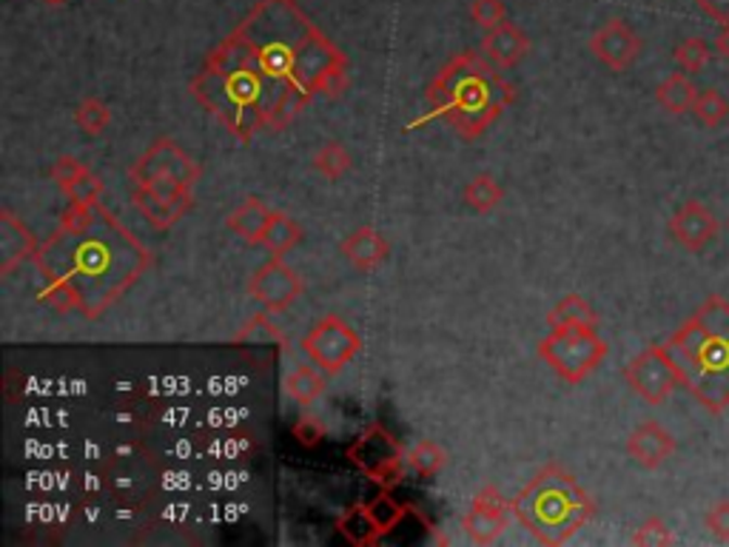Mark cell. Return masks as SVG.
I'll use <instances>...</instances> for the list:
<instances>
[{
  "mask_svg": "<svg viewBox=\"0 0 729 547\" xmlns=\"http://www.w3.org/2000/svg\"><path fill=\"white\" fill-rule=\"evenodd\" d=\"M35 263L43 280L72 291L77 311L98 319L143 277L152 254L100 205L98 220L84 231L57 228L38 249Z\"/></svg>",
  "mask_w": 729,
  "mask_h": 547,
  "instance_id": "6da1fadb",
  "label": "cell"
},
{
  "mask_svg": "<svg viewBox=\"0 0 729 547\" xmlns=\"http://www.w3.org/2000/svg\"><path fill=\"white\" fill-rule=\"evenodd\" d=\"M687 394L721 417L729 408V300L706 296L687 322L667 342Z\"/></svg>",
  "mask_w": 729,
  "mask_h": 547,
  "instance_id": "7a4b0ae2",
  "label": "cell"
},
{
  "mask_svg": "<svg viewBox=\"0 0 729 547\" xmlns=\"http://www.w3.org/2000/svg\"><path fill=\"white\" fill-rule=\"evenodd\" d=\"M485 54L462 52L427 86L431 114L448 117L464 140H476L516 100V89L496 72Z\"/></svg>",
  "mask_w": 729,
  "mask_h": 547,
  "instance_id": "3957f363",
  "label": "cell"
},
{
  "mask_svg": "<svg viewBox=\"0 0 729 547\" xmlns=\"http://www.w3.org/2000/svg\"><path fill=\"white\" fill-rule=\"evenodd\" d=\"M513 513L539 545L555 547L573 539L596 517V501L573 473L550 462L513 499Z\"/></svg>",
  "mask_w": 729,
  "mask_h": 547,
  "instance_id": "277c9868",
  "label": "cell"
},
{
  "mask_svg": "<svg viewBox=\"0 0 729 547\" xmlns=\"http://www.w3.org/2000/svg\"><path fill=\"white\" fill-rule=\"evenodd\" d=\"M539 357L553 368L564 382H585L608 357V342L596 328H550L539 342Z\"/></svg>",
  "mask_w": 729,
  "mask_h": 547,
  "instance_id": "5b68a950",
  "label": "cell"
},
{
  "mask_svg": "<svg viewBox=\"0 0 729 547\" xmlns=\"http://www.w3.org/2000/svg\"><path fill=\"white\" fill-rule=\"evenodd\" d=\"M348 459L385 491L402 479V445L382 425L364 428L348 448Z\"/></svg>",
  "mask_w": 729,
  "mask_h": 547,
  "instance_id": "8992f818",
  "label": "cell"
},
{
  "mask_svg": "<svg viewBox=\"0 0 729 547\" xmlns=\"http://www.w3.org/2000/svg\"><path fill=\"white\" fill-rule=\"evenodd\" d=\"M359 348H362L359 334L336 314H328V317L319 319L317 326L303 336V351L319 371H325L328 377L340 373L350 359L357 357Z\"/></svg>",
  "mask_w": 729,
  "mask_h": 547,
  "instance_id": "52a82bcc",
  "label": "cell"
},
{
  "mask_svg": "<svg viewBox=\"0 0 729 547\" xmlns=\"http://www.w3.org/2000/svg\"><path fill=\"white\" fill-rule=\"evenodd\" d=\"M624 382L632 387L647 405L667 403L669 394L681 385L676 359L669 357L667 345H650L624 368Z\"/></svg>",
  "mask_w": 729,
  "mask_h": 547,
  "instance_id": "ba28073f",
  "label": "cell"
},
{
  "mask_svg": "<svg viewBox=\"0 0 729 547\" xmlns=\"http://www.w3.org/2000/svg\"><path fill=\"white\" fill-rule=\"evenodd\" d=\"M135 205L154 228H171L191 208V186L175 175H159L135 186Z\"/></svg>",
  "mask_w": 729,
  "mask_h": 547,
  "instance_id": "9c48e42d",
  "label": "cell"
},
{
  "mask_svg": "<svg viewBox=\"0 0 729 547\" xmlns=\"http://www.w3.org/2000/svg\"><path fill=\"white\" fill-rule=\"evenodd\" d=\"M248 294L268 314H280L303 296V277L291 266H285L282 257H271L251 274Z\"/></svg>",
  "mask_w": 729,
  "mask_h": 547,
  "instance_id": "30bf717a",
  "label": "cell"
},
{
  "mask_svg": "<svg viewBox=\"0 0 729 547\" xmlns=\"http://www.w3.org/2000/svg\"><path fill=\"white\" fill-rule=\"evenodd\" d=\"M159 175H175L177 180L194 186L200 177V166L189 157V154L177 149L175 140L159 137V140H154L152 143V149H145V152L135 160V166L129 168V177L135 186H145V182L154 180V177Z\"/></svg>",
  "mask_w": 729,
  "mask_h": 547,
  "instance_id": "8fae6325",
  "label": "cell"
},
{
  "mask_svg": "<svg viewBox=\"0 0 729 547\" xmlns=\"http://www.w3.org/2000/svg\"><path fill=\"white\" fill-rule=\"evenodd\" d=\"M510 517H516L513 513V501L504 499L494 485H487L478 491V496L473 499V508L464 513L462 527L476 545H494L501 533L508 531Z\"/></svg>",
  "mask_w": 729,
  "mask_h": 547,
  "instance_id": "7c38bea8",
  "label": "cell"
},
{
  "mask_svg": "<svg viewBox=\"0 0 729 547\" xmlns=\"http://www.w3.org/2000/svg\"><path fill=\"white\" fill-rule=\"evenodd\" d=\"M590 52L599 58L610 72H627L644 52V40L638 38L636 29L622 17H613L604 26L592 31Z\"/></svg>",
  "mask_w": 729,
  "mask_h": 547,
  "instance_id": "4fadbf2b",
  "label": "cell"
},
{
  "mask_svg": "<svg viewBox=\"0 0 729 547\" xmlns=\"http://www.w3.org/2000/svg\"><path fill=\"white\" fill-rule=\"evenodd\" d=\"M340 63H345V54H342L340 49L317 29V26H311V31L296 43L294 84L305 86V89L317 94L319 80L325 77V72L340 66Z\"/></svg>",
  "mask_w": 729,
  "mask_h": 547,
  "instance_id": "5bb4252c",
  "label": "cell"
},
{
  "mask_svg": "<svg viewBox=\"0 0 729 547\" xmlns=\"http://www.w3.org/2000/svg\"><path fill=\"white\" fill-rule=\"evenodd\" d=\"M667 228L669 237H673L681 249L692 251V254H701V251L718 237L721 222H718V217H715L704 203H699V200H687V203L678 205L676 214L669 217Z\"/></svg>",
  "mask_w": 729,
  "mask_h": 547,
  "instance_id": "9a60e30c",
  "label": "cell"
},
{
  "mask_svg": "<svg viewBox=\"0 0 729 547\" xmlns=\"http://www.w3.org/2000/svg\"><path fill=\"white\" fill-rule=\"evenodd\" d=\"M678 450L673 433L664 425H658L655 419H647L636 431L627 436V454L636 465L647 468V471H655L661 465L673 459V454Z\"/></svg>",
  "mask_w": 729,
  "mask_h": 547,
  "instance_id": "2e32d148",
  "label": "cell"
},
{
  "mask_svg": "<svg viewBox=\"0 0 729 547\" xmlns=\"http://www.w3.org/2000/svg\"><path fill=\"white\" fill-rule=\"evenodd\" d=\"M35 254H38V243H35L29 228L23 226L9 208H3L0 212V274L9 277L21 263H26Z\"/></svg>",
  "mask_w": 729,
  "mask_h": 547,
  "instance_id": "e0dca14e",
  "label": "cell"
},
{
  "mask_svg": "<svg viewBox=\"0 0 729 547\" xmlns=\"http://www.w3.org/2000/svg\"><path fill=\"white\" fill-rule=\"evenodd\" d=\"M527 52H530L527 35L508 21L494 26V29H487L485 38H482V54L499 68L516 66Z\"/></svg>",
  "mask_w": 729,
  "mask_h": 547,
  "instance_id": "ac0fdd59",
  "label": "cell"
},
{
  "mask_svg": "<svg viewBox=\"0 0 729 547\" xmlns=\"http://www.w3.org/2000/svg\"><path fill=\"white\" fill-rule=\"evenodd\" d=\"M340 251L345 254L350 266H357L359 271H373V268L385 263L387 254H391V245H387V240L376 228L364 226L357 228L350 237H345L340 243Z\"/></svg>",
  "mask_w": 729,
  "mask_h": 547,
  "instance_id": "d6986e66",
  "label": "cell"
},
{
  "mask_svg": "<svg viewBox=\"0 0 729 547\" xmlns=\"http://www.w3.org/2000/svg\"><path fill=\"white\" fill-rule=\"evenodd\" d=\"M268 217H271V208H268L259 198H248L245 203L236 205L234 212L228 214L226 226L228 231H234L240 240L257 245L259 237H263V231H266L268 226Z\"/></svg>",
  "mask_w": 729,
  "mask_h": 547,
  "instance_id": "ffe728a7",
  "label": "cell"
},
{
  "mask_svg": "<svg viewBox=\"0 0 729 547\" xmlns=\"http://www.w3.org/2000/svg\"><path fill=\"white\" fill-rule=\"evenodd\" d=\"M695 98H699V89L690 80L687 72H673L667 80H661L658 89H655V100L658 106L669 114H687L695 106Z\"/></svg>",
  "mask_w": 729,
  "mask_h": 547,
  "instance_id": "44dd1931",
  "label": "cell"
},
{
  "mask_svg": "<svg viewBox=\"0 0 729 547\" xmlns=\"http://www.w3.org/2000/svg\"><path fill=\"white\" fill-rule=\"evenodd\" d=\"M299 240H303V226L296 220H291L289 214L271 212L266 231H263L257 245H263L271 257H282V254H289Z\"/></svg>",
  "mask_w": 729,
  "mask_h": 547,
  "instance_id": "7402d4cb",
  "label": "cell"
},
{
  "mask_svg": "<svg viewBox=\"0 0 729 547\" xmlns=\"http://www.w3.org/2000/svg\"><path fill=\"white\" fill-rule=\"evenodd\" d=\"M325 387H328L325 371L319 373L317 368H311V365H299V368H294V371L282 380V391H285L289 399H294L296 405L317 403L319 396L325 394Z\"/></svg>",
  "mask_w": 729,
  "mask_h": 547,
  "instance_id": "603a6c76",
  "label": "cell"
},
{
  "mask_svg": "<svg viewBox=\"0 0 729 547\" xmlns=\"http://www.w3.org/2000/svg\"><path fill=\"white\" fill-rule=\"evenodd\" d=\"M336 531H340L342 539L354 547H371L376 545L382 536L380 527H376V522H373L364 505H354L350 510H345L340 522H336Z\"/></svg>",
  "mask_w": 729,
  "mask_h": 547,
  "instance_id": "cb8c5ba5",
  "label": "cell"
},
{
  "mask_svg": "<svg viewBox=\"0 0 729 547\" xmlns=\"http://www.w3.org/2000/svg\"><path fill=\"white\" fill-rule=\"evenodd\" d=\"M547 326L550 328H596L599 326V317L590 308L585 296L567 294L564 300H559L553 311L547 314Z\"/></svg>",
  "mask_w": 729,
  "mask_h": 547,
  "instance_id": "d4e9b609",
  "label": "cell"
},
{
  "mask_svg": "<svg viewBox=\"0 0 729 547\" xmlns=\"http://www.w3.org/2000/svg\"><path fill=\"white\" fill-rule=\"evenodd\" d=\"M350 166H354V157H350V152L340 143V140H328V143L314 154V168H317L325 180H342V177L350 171Z\"/></svg>",
  "mask_w": 729,
  "mask_h": 547,
  "instance_id": "484cf974",
  "label": "cell"
},
{
  "mask_svg": "<svg viewBox=\"0 0 729 547\" xmlns=\"http://www.w3.org/2000/svg\"><path fill=\"white\" fill-rule=\"evenodd\" d=\"M501 198H504V191L494 175H478L464 186V203L476 212H494Z\"/></svg>",
  "mask_w": 729,
  "mask_h": 547,
  "instance_id": "4316f807",
  "label": "cell"
},
{
  "mask_svg": "<svg viewBox=\"0 0 729 547\" xmlns=\"http://www.w3.org/2000/svg\"><path fill=\"white\" fill-rule=\"evenodd\" d=\"M673 58H676V63L687 72V75H699V72H704V68L709 66V61H713V46L706 43L704 38H699V35H692V38H683L681 43L676 46Z\"/></svg>",
  "mask_w": 729,
  "mask_h": 547,
  "instance_id": "83f0119b",
  "label": "cell"
},
{
  "mask_svg": "<svg viewBox=\"0 0 729 547\" xmlns=\"http://www.w3.org/2000/svg\"><path fill=\"white\" fill-rule=\"evenodd\" d=\"M692 114H695V120H699L701 126H706V129H718V126L729 117V100L724 98L718 89H704L699 91V98H695Z\"/></svg>",
  "mask_w": 729,
  "mask_h": 547,
  "instance_id": "f1b7e54d",
  "label": "cell"
},
{
  "mask_svg": "<svg viewBox=\"0 0 729 547\" xmlns=\"http://www.w3.org/2000/svg\"><path fill=\"white\" fill-rule=\"evenodd\" d=\"M408 465L422 476H436V473L448 465V454L442 445H436L433 440H422L417 442L408 454Z\"/></svg>",
  "mask_w": 729,
  "mask_h": 547,
  "instance_id": "f546056e",
  "label": "cell"
},
{
  "mask_svg": "<svg viewBox=\"0 0 729 547\" xmlns=\"http://www.w3.org/2000/svg\"><path fill=\"white\" fill-rule=\"evenodd\" d=\"M368 513H371V519L376 522V527H380V533L385 536V533H391L394 527H399V522H402L405 517H408V510H405V505H399V501L394 499V496L387 494V491H382L380 496H373L368 505Z\"/></svg>",
  "mask_w": 729,
  "mask_h": 547,
  "instance_id": "4dcf8cb0",
  "label": "cell"
},
{
  "mask_svg": "<svg viewBox=\"0 0 729 547\" xmlns=\"http://www.w3.org/2000/svg\"><path fill=\"white\" fill-rule=\"evenodd\" d=\"M108 120H112V112L103 100L98 98H86L80 100V106L75 109V123L86 135L98 137L108 129Z\"/></svg>",
  "mask_w": 729,
  "mask_h": 547,
  "instance_id": "1f68e13d",
  "label": "cell"
},
{
  "mask_svg": "<svg viewBox=\"0 0 729 547\" xmlns=\"http://www.w3.org/2000/svg\"><path fill=\"white\" fill-rule=\"evenodd\" d=\"M311 98H314V91H308L305 86H299V84L291 86V91L285 94V100H282V106L277 109V114H273L271 120H268L266 129H273V131L289 129L291 123H294L296 114L303 112V109L311 103Z\"/></svg>",
  "mask_w": 729,
  "mask_h": 547,
  "instance_id": "d6a6232c",
  "label": "cell"
},
{
  "mask_svg": "<svg viewBox=\"0 0 729 547\" xmlns=\"http://www.w3.org/2000/svg\"><path fill=\"white\" fill-rule=\"evenodd\" d=\"M630 542L638 547H669L676 542V536H673V531H669L664 519L650 517L638 524L636 533L630 536Z\"/></svg>",
  "mask_w": 729,
  "mask_h": 547,
  "instance_id": "836d02e7",
  "label": "cell"
},
{
  "mask_svg": "<svg viewBox=\"0 0 729 547\" xmlns=\"http://www.w3.org/2000/svg\"><path fill=\"white\" fill-rule=\"evenodd\" d=\"M63 194L68 198V203L94 205V203H100V198H103V180H100L94 171H89V168H86L84 175L77 177L72 186H66V189H63Z\"/></svg>",
  "mask_w": 729,
  "mask_h": 547,
  "instance_id": "e575fe53",
  "label": "cell"
},
{
  "mask_svg": "<svg viewBox=\"0 0 729 547\" xmlns=\"http://www.w3.org/2000/svg\"><path fill=\"white\" fill-rule=\"evenodd\" d=\"M471 17L478 29H494L499 23H504L508 17V9H504V0H473L471 3Z\"/></svg>",
  "mask_w": 729,
  "mask_h": 547,
  "instance_id": "d590c367",
  "label": "cell"
},
{
  "mask_svg": "<svg viewBox=\"0 0 729 547\" xmlns=\"http://www.w3.org/2000/svg\"><path fill=\"white\" fill-rule=\"evenodd\" d=\"M706 531L713 533L718 542H729V499H718L709 505L704 517Z\"/></svg>",
  "mask_w": 729,
  "mask_h": 547,
  "instance_id": "8d00e7d4",
  "label": "cell"
},
{
  "mask_svg": "<svg viewBox=\"0 0 729 547\" xmlns=\"http://www.w3.org/2000/svg\"><path fill=\"white\" fill-rule=\"evenodd\" d=\"M345 91H348V63H340V66L325 72V77L319 80L317 94H325L328 100H336L342 98Z\"/></svg>",
  "mask_w": 729,
  "mask_h": 547,
  "instance_id": "74e56055",
  "label": "cell"
},
{
  "mask_svg": "<svg viewBox=\"0 0 729 547\" xmlns=\"http://www.w3.org/2000/svg\"><path fill=\"white\" fill-rule=\"evenodd\" d=\"M291 433H294L296 442H299V445H305V448H317L319 442L325 440V428L319 425L317 419H311V417L299 419Z\"/></svg>",
  "mask_w": 729,
  "mask_h": 547,
  "instance_id": "f35d334b",
  "label": "cell"
},
{
  "mask_svg": "<svg viewBox=\"0 0 729 547\" xmlns=\"http://www.w3.org/2000/svg\"><path fill=\"white\" fill-rule=\"evenodd\" d=\"M84 171H86V166L84 163H77L75 157H57L52 166V180L57 182L61 189H66V186H72V182L84 175Z\"/></svg>",
  "mask_w": 729,
  "mask_h": 547,
  "instance_id": "ab89813d",
  "label": "cell"
},
{
  "mask_svg": "<svg viewBox=\"0 0 729 547\" xmlns=\"http://www.w3.org/2000/svg\"><path fill=\"white\" fill-rule=\"evenodd\" d=\"M706 17L718 23H729V0H695Z\"/></svg>",
  "mask_w": 729,
  "mask_h": 547,
  "instance_id": "60d3db41",
  "label": "cell"
},
{
  "mask_svg": "<svg viewBox=\"0 0 729 547\" xmlns=\"http://www.w3.org/2000/svg\"><path fill=\"white\" fill-rule=\"evenodd\" d=\"M715 49L721 54L724 61L729 63V23H724V29L718 31V38H715Z\"/></svg>",
  "mask_w": 729,
  "mask_h": 547,
  "instance_id": "b9f144b4",
  "label": "cell"
},
{
  "mask_svg": "<svg viewBox=\"0 0 729 547\" xmlns=\"http://www.w3.org/2000/svg\"><path fill=\"white\" fill-rule=\"evenodd\" d=\"M46 7H63V3H68V0H43Z\"/></svg>",
  "mask_w": 729,
  "mask_h": 547,
  "instance_id": "7bdbcfd3",
  "label": "cell"
},
{
  "mask_svg": "<svg viewBox=\"0 0 729 547\" xmlns=\"http://www.w3.org/2000/svg\"><path fill=\"white\" fill-rule=\"evenodd\" d=\"M282 3H296V0H282Z\"/></svg>",
  "mask_w": 729,
  "mask_h": 547,
  "instance_id": "ee69618b",
  "label": "cell"
},
{
  "mask_svg": "<svg viewBox=\"0 0 729 547\" xmlns=\"http://www.w3.org/2000/svg\"><path fill=\"white\" fill-rule=\"evenodd\" d=\"M727 231H729V220H727Z\"/></svg>",
  "mask_w": 729,
  "mask_h": 547,
  "instance_id": "f6af8a7d",
  "label": "cell"
}]
</instances>
